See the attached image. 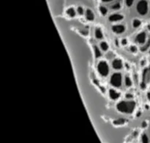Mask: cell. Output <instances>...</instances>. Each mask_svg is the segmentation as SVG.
I'll return each mask as SVG.
<instances>
[{
  "mask_svg": "<svg viewBox=\"0 0 150 143\" xmlns=\"http://www.w3.org/2000/svg\"><path fill=\"white\" fill-rule=\"evenodd\" d=\"M100 10L101 13H102L103 16L107 13V9L105 8V7H100Z\"/></svg>",
  "mask_w": 150,
  "mask_h": 143,
  "instance_id": "e0dca14e",
  "label": "cell"
},
{
  "mask_svg": "<svg viewBox=\"0 0 150 143\" xmlns=\"http://www.w3.org/2000/svg\"><path fill=\"white\" fill-rule=\"evenodd\" d=\"M95 36L98 39H101L103 38V33L101 32L100 29H99V28L96 29V30H95Z\"/></svg>",
  "mask_w": 150,
  "mask_h": 143,
  "instance_id": "8fae6325",
  "label": "cell"
},
{
  "mask_svg": "<svg viewBox=\"0 0 150 143\" xmlns=\"http://www.w3.org/2000/svg\"><path fill=\"white\" fill-rule=\"evenodd\" d=\"M125 84H126V86L127 87H130L132 85L131 80H130V78L127 77V76H126V78H125Z\"/></svg>",
  "mask_w": 150,
  "mask_h": 143,
  "instance_id": "2e32d148",
  "label": "cell"
},
{
  "mask_svg": "<svg viewBox=\"0 0 150 143\" xmlns=\"http://www.w3.org/2000/svg\"><path fill=\"white\" fill-rule=\"evenodd\" d=\"M86 19L89 21H93L94 18H95V16H94L92 11L91 10H89V9L86 10Z\"/></svg>",
  "mask_w": 150,
  "mask_h": 143,
  "instance_id": "30bf717a",
  "label": "cell"
},
{
  "mask_svg": "<svg viewBox=\"0 0 150 143\" xmlns=\"http://www.w3.org/2000/svg\"><path fill=\"white\" fill-rule=\"evenodd\" d=\"M130 51H133V52H136V48L133 46L130 47Z\"/></svg>",
  "mask_w": 150,
  "mask_h": 143,
  "instance_id": "603a6c76",
  "label": "cell"
},
{
  "mask_svg": "<svg viewBox=\"0 0 150 143\" xmlns=\"http://www.w3.org/2000/svg\"><path fill=\"white\" fill-rule=\"evenodd\" d=\"M148 98H149V99L150 100V92H149V93H148Z\"/></svg>",
  "mask_w": 150,
  "mask_h": 143,
  "instance_id": "83f0119b",
  "label": "cell"
},
{
  "mask_svg": "<svg viewBox=\"0 0 150 143\" xmlns=\"http://www.w3.org/2000/svg\"><path fill=\"white\" fill-rule=\"evenodd\" d=\"M126 97H127V98H132V97H133V95H130V94H127V95H126Z\"/></svg>",
  "mask_w": 150,
  "mask_h": 143,
  "instance_id": "d4e9b609",
  "label": "cell"
},
{
  "mask_svg": "<svg viewBox=\"0 0 150 143\" xmlns=\"http://www.w3.org/2000/svg\"><path fill=\"white\" fill-rule=\"evenodd\" d=\"M112 30L115 33L120 34L125 32V26L123 25H115L112 27Z\"/></svg>",
  "mask_w": 150,
  "mask_h": 143,
  "instance_id": "5b68a950",
  "label": "cell"
},
{
  "mask_svg": "<svg viewBox=\"0 0 150 143\" xmlns=\"http://www.w3.org/2000/svg\"><path fill=\"white\" fill-rule=\"evenodd\" d=\"M98 72L102 75L103 76H107L109 72V68H108V64L105 62L101 61L100 62L98 65Z\"/></svg>",
  "mask_w": 150,
  "mask_h": 143,
  "instance_id": "3957f363",
  "label": "cell"
},
{
  "mask_svg": "<svg viewBox=\"0 0 150 143\" xmlns=\"http://www.w3.org/2000/svg\"><path fill=\"white\" fill-rule=\"evenodd\" d=\"M133 25L135 28L139 27V26L141 25V21L139 20H138V19H136V20L133 21Z\"/></svg>",
  "mask_w": 150,
  "mask_h": 143,
  "instance_id": "9a60e30c",
  "label": "cell"
},
{
  "mask_svg": "<svg viewBox=\"0 0 150 143\" xmlns=\"http://www.w3.org/2000/svg\"><path fill=\"white\" fill-rule=\"evenodd\" d=\"M137 11L140 15L144 16L148 12V3L146 0H141L137 4Z\"/></svg>",
  "mask_w": 150,
  "mask_h": 143,
  "instance_id": "7a4b0ae2",
  "label": "cell"
},
{
  "mask_svg": "<svg viewBox=\"0 0 150 143\" xmlns=\"http://www.w3.org/2000/svg\"><path fill=\"white\" fill-rule=\"evenodd\" d=\"M136 107V103L134 101H121L117 106V110L121 112L132 113Z\"/></svg>",
  "mask_w": 150,
  "mask_h": 143,
  "instance_id": "6da1fadb",
  "label": "cell"
},
{
  "mask_svg": "<svg viewBox=\"0 0 150 143\" xmlns=\"http://www.w3.org/2000/svg\"><path fill=\"white\" fill-rule=\"evenodd\" d=\"M82 33H83V35H87L88 32H84V31H81Z\"/></svg>",
  "mask_w": 150,
  "mask_h": 143,
  "instance_id": "4316f807",
  "label": "cell"
},
{
  "mask_svg": "<svg viewBox=\"0 0 150 143\" xmlns=\"http://www.w3.org/2000/svg\"><path fill=\"white\" fill-rule=\"evenodd\" d=\"M111 8L114 9V10H118V9L120 8V4H119V3L114 4V5H113L112 7H111Z\"/></svg>",
  "mask_w": 150,
  "mask_h": 143,
  "instance_id": "d6986e66",
  "label": "cell"
},
{
  "mask_svg": "<svg viewBox=\"0 0 150 143\" xmlns=\"http://www.w3.org/2000/svg\"><path fill=\"white\" fill-rule=\"evenodd\" d=\"M133 1H134V0H126V4H127V5L128 6V7H130V6L133 4Z\"/></svg>",
  "mask_w": 150,
  "mask_h": 143,
  "instance_id": "44dd1931",
  "label": "cell"
},
{
  "mask_svg": "<svg viewBox=\"0 0 150 143\" xmlns=\"http://www.w3.org/2000/svg\"><path fill=\"white\" fill-rule=\"evenodd\" d=\"M94 49H95V57H96L97 58H98V57H100V56H101V53H100V51L99 48H98V47L96 46H94Z\"/></svg>",
  "mask_w": 150,
  "mask_h": 143,
  "instance_id": "7c38bea8",
  "label": "cell"
},
{
  "mask_svg": "<svg viewBox=\"0 0 150 143\" xmlns=\"http://www.w3.org/2000/svg\"><path fill=\"white\" fill-rule=\"evenodd\" d=\"M78 13H79L80 15H82L83 13V8H82L81 7H78Z\"/></svg>",
  "mask_w": 150,
  "mask_h": 143,
  "instance_id": "7402d4cb",
  "label": "cell"
},
{
  "mask_svg": "<svg viewBox=\"0 0 150 143\" xmlns=\"http://www.w3.org/2000/svg\"><path fill=\"white\" fill-rule=\"evenodd\" d=\"M113 1V0H103V1H104V2H108V1Z\"/></svg>",
  "mask_w": 150,
  "mask_h": 143,
  "instance_id": "484cf974",
  "label": "cell"
},
{
  "mask_svg": "<svg viewBox=\"0 0 150 143\" xmlns=\"http://www.w3.org/2000/svg\"><path fill=\"white\" fill-rule=\"evenodd\" d=\"M111 84L116 88H120L122 85V75L119 73H114L111 78Z\"/></svg>",
  "mask_w": 150,
  "mask_h": 143,
  "instance_id": "277c9868",
  "label": "cell"
},
{
  "mask_svg": "<svg viewBox=\"0 0 150 143\" xmlns=\"http://www.w3.org/2000/svg\"><path fill=\"white\" fill-rule=\"evenodd\" d=\"M112 66L114 69L120 70V69H121L122 68V62L120 60H117V59H116V60H114V61H113Z\"/></svg>",
  "mask_w": 150,
  "mask_h": 143,
  "instance_id": "8992f818",
  "label": "cell"
},
{
  "mask_svg": "<svg viewBox=\"0 0 150 143\" xmlns=\"http://www.w3.org/2000/svg\"><path fill=\"white\" fill-rule=\"evenodd\" d=\"M125 123V120H123V119H120V120H115L114 121V124H123V123Z\"/></svg>",
  "mask_w": 150,
  "mask_h": 143,
  "instance_id": "ac0fdd59",
  "label": "cell"
},
{
  "mask_svg": "<svg viewBox=\"0 0 150 143\" xmlns=\"http://www.w3.org/2000/svg\"><path fill=\"white\" fill-rule=\"evenodd\" d=\"M100 46H101V48H102V49L103 50V51H107V50H108V44H107L105 42L101 43Z\"/></svg>",
  "mask_w": 150,
  "mask_h": 143,
  "instance_id": "5bb4252c",
  "label": "cell"
},
{
  "mask_svg": "<svg viewBox=\"0 0 150 143\" xmlns=\"http://www.w3.org/2000/svg\"><path fill=\"white\" fill-rule=\"evenodd\" d=\"M116 45L118 46V41H116Z\"/></svg>",
  "mask_w": 150,
  "mask_h": 143,
  "instance_id": "f1b7e54d",
  "label": "cell"
},
{
  "mask_svg": "<svg viewBox=\"0 0 150 143\" xmlns=\"http://www.w3.org/2000/svg\"><path fill=\"white\" fill-rule=\"evenodd\" d=\"M109 94L110 97H111V99L113 100L117 99V98H119V97H120V94H119L118 92H116L115 90H110Z\"/></svg>",
  "mask_w": 150,
  "mask_h": 143,
  "instance_id": "9c48e42d",
  "label": "cell"
},
{
  "mask_svg": "<svg viewBox=\"0 0 150 143\" xmlns=\"http://www.w3.org/2000/svg\"><path fill=\"white\" fill-rule=\"evenodd\" d=\"M67 13V14L70 16V17H73V16H75V15H76V12H75L74 9L73 8L68 9Z\"/></svg>",
  "mask_w": 150,
  "mask_h": 143,
  "instance_id": "4fadbf2b",
  "label": "cell"
},
{
  "mask_svg": "<svg viewBox=\"0 0 150 143\" xmlns=\"http://www.w3.org/2000/svg\"><path fill=\"white\" fill-rule=\"evenodd\" d=\"M136 39V41L139 43H144L146 41V34H145V32H142V33L139 34Z\"/></svg>",
  "mask_w": 150,
  "mask_h": 143,
  "instance_id": "52a82bcc",
  "label": "cell"
},
{
  "mask_svg": "<svg viewBox=\"0 0 150 143\" xmlns=\"http://www.w3.org/2000/svg\"><path fill=\"white\" fill-rule=\"evenodd\" d=\"M124 16H122V15L120 14H114V15H111V16H109V21H120V20H122Z\"/></svg>",
  "mask_w": 150,
  "mask_h": 143,
  "instance_id": "ba28073f",
  "label": "cell"
},
{
  "mask_svg": "<svg viewBox=\"0 0 150 143\" xmlns=\"http://www.w3.org/2000/svg\"><path fill=\"white\" fill-rule=\"evenodd\" d=\"M142 141H143V142H148V137L147 136H146V134H144L143 136H142Z\"/></svg>",
  "mask_w": 150,
  "mask_h": 143,
  "instance_id": "ffe728a7",
  "label": "cell"
},
{
  "mask_svg": "<svg viewBox=\"0 0 150 143\" xmlns=\"http://www.w3.org/2000/svg\"><path fill=\"white\" fill-rule=\"evenodd\" d=\"M122 45H126V44H127V41H126V39H123L122 41Z\"/></svg>",
  "mask_w": 150,
  "mask_h": 143,
  "instance_id": "cb8c5ba5",
  "label": "cell"
}]
</instances>
